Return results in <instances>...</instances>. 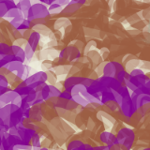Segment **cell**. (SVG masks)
<instances>
[{
    "label": "cell",
    "instance_id": "obj_35",
    "mask_svg": "<svg viewBox=\"0 0 150 150\" xmlns=\"http://www.w3.org/2000/svg\"><path fill=\"white\" fill-rule=\"evenodd\" d=\"M109 50H108L107 48H102L100 52V56L102 57V59L104 60L108 57V55H109Z\"/></svg>",
    "mask_w": 150,
    "mask_h": 150
},
{
    "label": "cell",
    "instance_id": "obj_33",
    "mask_svg": "<svg viewBox=\"0 0 150 150\" xmlns=\"http://www.w3.org/2000/svg\"><path fill=\"white\" fill-rule=\"evenodd\" d=\"M146 26V25L141 20V21H139L138 23H136L135 25H133V27L134 28H136V29H138V30H142V29H144V28Z\"/></svg>",
    "mask_w": 150,
    "mask_h": 150
},
{
    "label": "cell",
    "instance_id": "obj_26",
    "mask_svg": "<svg viewBox=\"0 0 150 150\" xmlns=\"http://www.w3.org/2000/svg\"><path fill=\"white\" fill-rule=\"evenodd\" d=\"M53 68V61L52 60H43L41 63V69L43 71H47V70H50Z\"/></svg>",
    "mask_w": 150,
    "mask_h": 150
},
{
    "label": "cell",
    "instance_id": "obj_14",
    "mask_svg": "<svg viewBox=\"0 0 150 150\" xmlns=\"http://www.w3.org/2000/svg\"><path fill=\"white\" fill-rule=\"evenodd\" d=\"M86 56L89 58V60H90V62L93 63V65L95 66V67H97L98 64H100L101 62H103V59L100 56V54L96 50L89 51L88 53L86 54Z\"/></svg>",
    "mask_w": 150,
    "mask_h": 150
},
{
    "label": "cell",
    "instance_id": "obj_11",
    "mask_svg": "<svg viewBox=\"0 0 150 150\" xmlns=\"http://www.w3.org/2000/svg\"><path fill=\"white\" fill-rule=\"evenodd\" d=\"M41 38L42 37L39 34V33L34 31V30H32V33H31L30 37L28 38V40H27L28 44H29L32 47V49L34 50L35 52L37 51V48L39 47V44L40 43Z\"/></svg>",
    "mask_w": 150,
    "mask_h": 150
},
{
    "label": "cell",
    "instance_id": "obj_20",
    "mask_svg": "<svg viewBox=\"0 0 150 150\" xmlns=\"http://www.w3.org/2000/svg\"><path fill=\"white\" fill-rule=\"evenodd\" d=\"M80 8H81V5L76 4V3L69 2V3L67 5V6H66V7L63 8L62 13H65V14H72V13H74L75 11H77Z\"/></svg>",
    "mask_w": 150,
    "mask_h": 150
},
{
    "label": "cell",
    "instance_id": "obj_9",
    "mask_svg": "<svg viewBox=\"0 0 150 150\" xmlns=\"http://www.w3.org/2000/svg\"><path fill=\"white\" fill-rule=\"evenodd\" d=\"M18 0H0V17L4 18L7 12L13 8H16Z\"/></svg>",
    "mask_w": 150,
    "mask_h": 150
},
{
    "label": "cell",
    "instance_id": "obj_2",
    "mask_svg": "<svg viewBox=\"0 0 150 150\" xmlns=\"http://www.w3.org/2000/svg\"><path fill=\"white\" fill-rule=\"evenodd\" d=\"M50 11L48 9V6H46L43 3H36L33 4L28 11L26 19L29 22H32L35 19H40V18H46L50 16Z\"/></svg>",
    "mask_w": 150,
    "mask_h": 150
},
{
    "label": "cell",
    "instance_id": "obj_22",
    "mask_svg": "<svg viewBox=\"0 0 150 150\" xmlns=\"http://www.w3.org/2000/svg\"><path fill=\"white\" fill-rule=\"evenodd\" d=\"M25 50V57L27 61H30L33 57L35 56V51L32 49V47L28 44V42L26 43V45L23 48Z\"/></svg>",
    "mask_w": 150,
    "mask_h": 150
},
{
    "label": "cell",
    "instance_id": "obj_45",
    "mask_svg": "<svg viewBox=\"0 0 150 150\" xmlns=\"http://www.w3.org/2000/svg\"><path fill=\"white\" fill-rule=\"evenodd\" d=\"M70 2H72V3H76V4H79V5H83V4H86L87 2V0H70Z\"/></svg>",
    "mask_w": 150,
    "mask_h": 150
},
{
    "label": "cell",
    "instance_id": "obj_25",
    "mask_svg": "<svg viewBox=\"0 0 150 150\" xmlns=\"http://www.w3.org/2000/svg\"><path fill=\"white\" fill-rule=\"evenodd\" d=\"M83 144H84L82 142V141H80V140H73V141H71V142H70L68 144V150H71V149H74V148L83 146Z\"/></svg>",
    "mask_w": 150,
    "mask_h": 150
},
{
    "label": "cell",
    "instance_id": "obj_15",
    "mask_svg": "<svg viewBox=\"0 0 150 150\" xmlns=\"http://www.w3.org/2000/svg\"><path fill=\"white\" fill-rule=\"evenodd\" d=\"M70 69H71V65H59L53 67L51 70L55 73L56 76H60V75H68Z\"/></svg>",
    "mask_w": 150,
    "mask_h": 150
},
{
    "label": "cell",
    "instance_id": "obj_21",
    "mask_svg": "<svg viewBox=\"0 0 150 150\" xmlns=\"http://www.w3.org/2000/svg\"><path fill=\"white\" fill-rule=\"evenodd\" d=\"M84 31V35L86 37H90L92 39H100V31H98L96 29H92V28H87L84 27L83 28Z\"/></svg>",
    "mask_w": 150,
    "mask_h": 150
},
{
    "label": "cell",
    "instance_id": "obj_16",
    "mask_svg": "<svg viewBox=\"0 0 150 150\" xmlns=\"http://www.w3.org/2000/svg\"><path fill=\"white\" fill-rule=\"evenodd\" d=\"M32 30L38 32L41 37H49L52 33L51 29L49 27H47L45 25H32Z\"/></svg>",
    "mask_w": 150,
    "mask_h": 150
},
{
    "label": "cell",
    "instance_id": "obj_50",
    "mask_svg": "<svg viewBox=\"0 0 150 150\" xmlns=\"http://www.w3.org/2000/svg\"><path fill=\"white\" fill-rule=\"evenodd\" d=\"M3 19H4V18H2V17H0V23H2V22H3Z\"/></svg>",
    "mask_w": 150,
    "mask_h": 150
},
{
    "label": "cell",
    "instance_id": "obj_38",
    "mask_svg": "<svg viewBox=\"0 0 150 150\" xmlns=\"http://www.w3.org/2000/svg\"><path fill=\"white\" fill-rule=\"evenodd\" d=\"M12 35L14 36V38L16 39H21V38H23V33L22 31L20 30H17V29H13L12 30Z\"/></svg>",
    "mask_w": 150,
    "mask_h": 150
},
{
    "label": "cell",
    "instance_id": "obj_7",
    "mask_svg": "<svg viewBox=\"0 0 150 150\" xmlns=\"http://www.w3.org/2000/svg\"><path fill=\"white\" fill-rule=\"evenodd\" d=\"M97 117L104 124L106 129H111L112 126L115 124V119L104 111H98L97 114Z\"/></svg>",
    "mask_w": 150,
    "mask_h": 150
},
{
    "label": "cell",
    "instance_id": "obj_47",
    "mask_svg": "<svg viewBox=\"0 0 150 150\" xmlns=\"http://www.w3.org/2000/svg\"><path fill=\"white\" fill-rule=\"evenodd\" d=\"M71 28H72V25H69V26H67V27H66L65 29H64V31H65V33H66V34H68V33H69V32H70V30H71Z\"/></svg>",
    "mask_w": 150,
    "mask_h": 150
},
{
    "label": "cell",
    "instance_id": "obj_32",
    "mask_svg": "<svg viewBox=\"0 0 150 150\" xmlns=\"http://www.w3.org/2000/svg\"><path fill=\"white\" fill-rule=\"evenodd\" d=\"M0 86L6 87V88H8V80H7L6 77L3 76V75H0Z\"/></svg>",
    "mask_w": 150,
    "mask_h": 150
},
{
    "label": "cell",
    "instance_id": "obj_34",
    "mask_svg": "<svg viewBox=\"0 0 150 150\" xmlns=\"http://www.w3.org/2000/svg\"><path fill=\"white\" fill-rule=\"evenodd\" d=\"M71 44H74V46L76 47V48L80 51V52H82V50L84 48V45H83V43L82 41H80V40H75V41H73Z\"/></svg>",
    "mask_w": 150,
    "mask_h": 150
},
{
    "label": "cell",
    "instance_id": "obj_44",
    "mask_svg": "<svg viewBox=\"0 0 150 150\" xmlns=\"http://www.w3.org/2000/svg\"><path fill=\"white\" fill-rule=\"evenodd\" d=\"M54 86L58 89V90H60L61 92H62V90H63V87H64V84H62V83L61 82H58L57 81V83H56L55 84H54Z\"/></svg>",
    "mask_w": 150,
    "mask_h": 150
},
{
    "label": "cell",
    "instance_id": "obj_24",
    "mask_svg": "<svg viewBox=\"0 0 150 150\" xmlns=\"http://www.w3.org/2000/svg\"><path fill=\"white\" fill-rule=\"evenodd\" d=\"M0 54L3 56L8 55V54H13L11 46H8V44L2 43L1 42V44H0Z\"/></svg>",
    "mask_w": 150,
    "mask_h": 150
},
{
    "label": "cell",
    "instance_id": "obj_13",
    "mask_svg": "<svg viewBox=\"0 0 150 150\" xmlns=\"http://www.w3.org/2000/svg\"><path fill=\"white\" fill-rule=\"evenodd\" d=\"M31 6H32L31 0H18V2L16 4V8L18 9H20L23 13V17H25V18L27 16L28 11H29Z\"/></svg>",
    "mask_w": 150,
    "mask_h": 150
},
{
    "label": "cell",
    "instance_id": "obj_23",
    "mask_svg": "<svg viewBox=\"0 0 150 150\" xmlns=\"http://www.w3.org/2000/svg\"><path fill=\"white\" fill-rule=\"evenodd\" d=\"M46 74H47V82H48V83L51 84V86H54L57 83V76L55 75V73L50 69L47 70Z\"/></svg>",
    "mask_w": 150,
    "mask_h": 150
},
{
    "label": "cell",
    "instance_id": "obj_1",
    "mask_svg": "<svg viewBox=\"0 0 150 150\" xmlns=\"http://www.w3.org/2000/svg\"><path fill=\"white\" fill-rule=\"evenodd\" d=\"M135 135L132 129L129 128H122L116 135L117 144L122 150H130L134 142Z\"/></svg>",
    "mask_w": 150,
    "mask_h": 150
},
{
    "label": "cell",
    "instance_id": "obj_51",
    "mask_svg": "<svg viewBox=\"0 0 150 150\" xmlns=\"http://www.w3.org/2000/svg\"><path fill=\"white\" fill-rule=\"evenodd\" d=\"M0 44H1V40H0Z\"/></svg>",
    "mask_w": 150,
    "mask_h": 150
},
{
    "label": "cell",
    "instance_id": "obj_48",
    "mask_svg": "<svg viewBox=\"0 0 150 150\" xmlns=\"http://www.w3.org/2000/svg\"><path fill=\"white\" fill-rule=\"evenodd\" d=\"M129 33L131 35H138V34H140V30H138V29H135V30H131V31H129Z\"/></svg>",
    "mask_w": 150,
    "mask_h": 150
},
{
    "label": "cell",
    "instance_id": "obj_49",
    "mask_svg": "<svg viewBox=\"0 0 150 150\" xmlns=\"http://www.w3.org/2000/svg\"><path fill=\"white\" fill-rule=\"evenodd\" d=\"M141 1H144V2H146V3H150V0H141Z\"/></svg>",
    "mask_w": 150,
    "mask_h": 150
},
{
    "label": "cell",
    "instance_id": "obj_4",
    "mask_svg": "<svg viewBox=\"0 0 150 150\" xmlns=\"http://www.w3.org/2000/svg\"><path fill=\"white\" fill-rule=\"evenodd\" d=\"M124 70L123 65L115 62V61H111V62H106L104 69H103V75L104 76H110V77H115L116 74Z\"/></svg>",
    "mask_w": 150,
    "mask_h": 150
},
{
    "label": "cell",
    "instance_id": "obj_36",
    "mask_svg": "<svg viewBox=\"0 0 150 150\" xmlns=\"http://www.w3.org/2000/svg\"><path fill=\"white\" fill-rule=\"evenodd\" d=\"M51 144H52L51 140L45 138L44 140H42L41 142H40V146H41V147H44V148H47V147H49V146H50Z\"/></svg>",
    "mask_w": 150,
    "mask_h": 150
},
{
    "label": "cell",
    "instance_id": "obj_19",
    "mask_svg": "<svg viewBox=\"0 0 150 150\" xmlns=\"http://www.w3.org/2000/svg\"><path fill=\"white\" fill-rule=\"evenodd\" d=\"M19 16H23L22 11H20V9H18L17 8H13L11 9H9V11L7 12L6 15H5L4 18L9 22V21H11L12 19L16 18V17H19Z\"/></svg>",
    "mask_w": 150,
    "mask_h": 150
},
{
    "label": "cell",
    "instance_id": "obj_46",
    "mask_svg": "<svg viewBox=\"0 0 150 150\" xmlns=\"http://www.w3.org/2000/svg\"><path fill=\"white\" fill-rule=\"evenodd\" d=\"M94 150H109V147L106 146V145H103V146H97L94 148Z\"/></svg>",
    "mask_w": 150,
    "mask_h": 150
},
{
    "label": "cell",
    "instance_id": "obj_12",
    "mask_svg": "<svg viewBox=\"0 0 150 150\" xmlns=\"http://www.w3.org/2000/svg\"><path fill=\"white\" fill-rule=\"evenodd\" d=\"M11 48H12V54L14 56H15L16 61H20L22 63L25 62L26 60L25 50H23L22 47L17 46V45H12Z\"/></svg>",
    "mask_w": 150,
    "mask_h": 150
},
{
    "label": "cell",
    "instance_id": "obj_40",
    "mask_svg": "<svg viewBox=\"0 0 150 150\" xmlns=\"http://www.w3.org/2000/svg\"><path fill=\"white\" fill-rule=\"evenodd\" d=\"M9 72L11 71H9V70L8 69V68H6V67H2L1 69H0V75H3V76H5V77H6Z\"/></svg>",
    "mask_w": 150,
    "mask_h": 150
},
{
    "label": "cell",
    "instance_id": "obj_17",
    "mask_svg": "<svg viewBox=\"0 0 150 150\" xmlns=\"http://www.w3.org/2000/svg\"><path fill=\"white\" fill-rule=\"evenodd\" d=\"M143 64V61L138 60L137 58H134V59H131L129 60V62H127L125 64V69H126V71L128 72L129 74L134 69H137V68H141V66Z\"/></svg>",
    "mask_w": 150,
    "mask_h": 150
},
{
    "label": "cell",
    "instance_id": "obj_30",
    "mask_svg": "<svg viewBox=\"0 0 150 150\" xmlns=\"http://www.w3.org/2000/svg\"><path fill=\"white\" fill-rule=\"evenodd\" d=\"M27 43V40L23 39V38H21V39H16L13 40V44L12 45H17V46H20L22 47V48H23Z\"/></svg>",
    "mask_w": 150,
    "mask_h": 150
},
{
    "label": "cell",
    "instance_id": "obj_28",
    "mask_svg": "<svg viewBox=\"0 0 150 150\" xmlns=\"http://www.w3.org/2000/svg\"><path fill=\"white\" fill-rule=\"evenodd\" d=\"M6 78H7V80H8V83H11V84H12V83H16L18 80H21L20 78H18L17 77V75L15 74V73H13V72H9L7 76H6Z\"/></svg>",
    "mask_w": 150,
    "mask_h": 150
},
{
    "label": "cell",
    "instance_id": "obj_39",
    "mask_svg": "<svg viewBox=\"0 0 150 150\" xmlns=\"http://www.w3.org/2000/svg\"><path fill=\"white\" fill-rule=\"evenodd\" d=\"M134 58H136V56H134V55H132V54H126V55L124 56V58H123V64L125 65L127 62H129V60L134 59Z\"/></svg>",
    "mask_w": 150,
    "mask_h": 150
},
{
    "label": "cell",
    "instance_id": "obj_18",
    "mask_svg": "<svg viewBox=\"0 0 150 150\" xmlns=\"http://www.w3.org/2000/svg\"><path fill=\"white\" fill-rule=\"evenodd\" d=\"M70 25H71V23H70V21L68 18L62 17V18H58L57 20L54 22V27L55 30H61V29H65L66 27Z\"/></svg>",
    "mask_w": 150,
    "mask_h": 150
},
{
    "label": "cell",
    "instance_id": "obj_6",
    "mask_svg": "<svg viewBox=\"0 0 150 150\" xmlns=\"http://www.w3.org/2000/svg\"><path fill=\"white\" fill-rule=\"evenodd\" d=\"M9 25H11L13 29L17 30H26L29 29L31 23L27 20L25 17L23 16H19L12 19L11 21H9Z\"/></svg>",
    "mask_w": 150,
    "mask_h": 150
},
{
    "label": "cell",
    "instance_id": "obj_43",
    "mask_svg": "<svg viewBox=\"0 0 150 150\" xmlns=\"http://www.w3.org/2000/svg\"><path fill=\"white\" fill-rule=\"evenodd\" d=\"M95 127V123L91 120V119H88V123H87V127L86 128L89 129V130H92V129Z\"/></svg>",
    "mask_w": 150,
    "mask_h": 150
},
{
    "label": "cell",
    "instance_id": "obj_42",
    "mask_svg": "<svg viewBox=\"0 0 150 150\" xmlns=\"http://www.w3.org/2000/svg\"><path fill=\"white\" fill-rule=\"evenodd\" d=\"M141 69H147L150 71V62L149 61H143V64L141 66Z\"/></svg>",
    "mask_w": 150,
    "mask_h": 150
},
{
    "label": "cell",
    "instance_id": "obj_27",
    "mask_svg": "<svg viewBox=\"0 0 150 150\" xmlns=\"http://www.w3.org/2000/svg\"><path fill=\"white\" fill-rule=\"evenodd\" d=\"M96 46H97V43L94 40H90V41H88V43L86 44V46L84 47V50H83V53L84 54L86 55V54L88 53L89 51H91V50H95L96 49Z\"/></svg>",
    "mask_w": 150,
    "mask_h": 150
},
{
    "label": "cell",
    "instance_id": "obj_31",
    "mask_svg": "<svg viewBox=\"0 0 150 150\" xmlns=\"http://www.w3.org/2000/svg\"><path fill=\"white\" fill-rule=\"evenodd\" d=\"M59 98H64V100H71V98H72V96H71V93H70V92L65 90V91L60 93Z\"/></svg>",
    "mask_w": 150,
    "mask_h": 150
},
{
    "label": "cell",
    "instance_id": "obj_37",
    "mask_svg": "<svg viewBox=\"0 0 150 150\" xmlns=\"http://www.w3.org/2000/svg\"><path fill=\"white\" fill-rule=\"evenodd\" d=\"M23 33V39L25 40H28V38L30 37L31 33H32V29H26V30H20Z\"/></svg>",
    "mask_w": 150,
    "mask_h": 150
},
{
    "label": "cell",
    "instance_id": "obj_29",
    "mask_svg": "<svg viewBox=\"0 0 150 150\" xmlns=\"http://www.w3.org/2000/svg\"><path fill=\"white\" fill-rule=\"evenodd\" d=\"M139 15L138 14H133V15H131L130 17L127 18L126 21L128 22L129 25H135L136 23H138L139 21H141V17H138Z\"/></svg>",
    "mask_w": 150,
    "mask_h": 150
},
{
    "label": "cell",
    "instance_id": "obj_8",
    "mask_svg": "<svg viewBox=\"0 0 150 150\" xmlns=\"http://www.w3.org/2000/svg\"><path fill=\"white\" fill-rule=\"evenodd\" d=\"M100 139L101 141V143H103L108 147H110L114 144H117L116 136L115 134H112L111 131H107V130L103 131L100 135Z\"/></svg>",
    "mask_w": 150,
    "mask_h": 150
},
{
    "label": "cell",
    "instance_id": "obj_3",
    "mask_svg": "<svg viewBox=\"0 0 150 150\" xmlns=\"http://www.w3.org/2000/svg\"><path fill=\"white\" fill-rule=\"evenodd\" d=\"M119 107H120L122 114H123L126 117H128V118L136 112V110H137V108H136L135 104L133 103L130 95L123 98V100H122L121 103L119 104Z\"/></svg>",
    "mask_w": 150,
    "mask_h": 150
},
{
    "label": "cell",
    "instance_id": "obj_5",
    "mask_svg": "<svg viewBox=\"0 0 150 150\" xmlns=\"http://www.w3.org/2000/svg\"><path fill=\"white\" fill-rule=\"evenodd\" d=\"M102 84L103 88H108L112 89V90H117L120 86H122V83H120L115 77H110V76H104L102 75L101 77L98 79Z\"/></svg>",
    "mask_w": 150,
    "mask_h": 150
},
{
    "label": "cell",
    "instance_id": "obj_41",
    "mask_svg": "<svg viewBox=\"0 0 150 150\" xmlns=\"http://www.w3.org/2000/svg\"><path fill=\"white\" fill-rule=\"evenodd\" d=\"M144 19H150V8H146L142 11Z\"/></svg>",
    "mask_w": 150,
    "mask_h": 150
},
{
    "label": "cell",
    "instance_id": "obj_52",
    "mask_svg": "<svg viewBox=\"0 0 150 150\" xmlns=\"http://www.w3.org/2000/svg\"><path fill=\"white\" fill-rule=\"evenodd\" d=\"M39 1H40V0H39Z\"/></svg>",
    "mask_w": 150,
    "mask_h": 150
},
{
    "label": "cell",
    "instance_id": "obj_10",
    "mask_svg": "<svg viewBox=\"0 0 150 150\" xmlns=\"http://www.w3.org/2000/svg\"><path fill=\"white\" fill-rule=\"evenodd\" d=\"M83 80V77H77V76H69L68 78H66L64 82V87L67 91L70 92L73 86H75L76 84L82 83Z\"/></svg>",
    "mask_w": 150,
    "mask_h": 150
}]
</instances>
